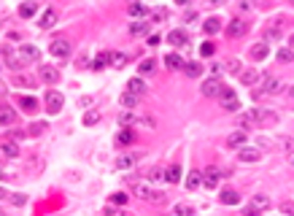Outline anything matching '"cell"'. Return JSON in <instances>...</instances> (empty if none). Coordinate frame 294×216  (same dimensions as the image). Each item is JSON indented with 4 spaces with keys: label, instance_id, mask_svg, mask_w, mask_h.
Instances as JSON below:
<instances>
[{
    "label": "cell",
    "instance_id": "obj_1",
    "mask_svg": "<svg viewBox=\"0 0 294 216\" xmlns=\"http://www.w3.org/2000/svg\"><path fill=\"white\" fill-rule=\"evenodd\" d=\"M286 30H292V19L286 14H278L264 25V41H281L286 36Z\"/></svg>",
    "mask_w": 294,
    "mask_h": 216
},
{
    "label": "cell",
    "instance_id": "obj_2",
    "mask_svg": "<svg viewBox=\"0 0 294 216\" xmlns=\"http://www.w3.org/2000/svg\"><path fill=\"white\" fill-rule=\"evenodd\" d=\"M254 98H262V95H278V92H286V84L278 81L275 76H264V78H257L254 84Z\"/></svg>",
    "mask_w": 294,
    "mask_h": 216
},
{
    "label": "cell",
    "instance_id": "obj_3",
    "mask_svg": "<svg viewBox=\"0 0 294 216\" xmlns=\"http://www.w3.org/2000/svg\"><path fill=\"white\" fill-rule=\"evenodd\" d=\"M132 195L141 197V200H148V203H159V206L168 200L162 189H151V186L143 184V181H135V184H132Z\"/></svg>",
    "mask_w": 294,
    "mask_h": 216
},
{
    "label": "cell",
    "instance_id": "obj_4",
    "mask_svg": "<svg viewBox=\"0 0 294 216\" xmlns=\"http://www.w3.org/2000/svg\"><path fill=\"white\" fill-rule=\"evenodd\" d=\"M251 116H254V127L262 130H270L278 124V113L270 111V108H251Z\"/></svg>",
    "mask_w": 294,
    "mask_h": 216
},
{
    "label": "cell",
    "instance_id": "obj_5",
    "mask_svg": "<svg viewBox=\"0 0 294 216\" xmlns=\"http://www.w3.org/2000/svg\"><path fill=\"white\" fill-rule=\"evenodd\" d=\"M221 30H224V36H227L229 41H238V38H243L246 33H249V22H246L243 16H235V19H229Z\"/></svg>",
    "mask_w": 294,
    "mask_h": 216
},
{
    "label": "cell",
    "instance_id": "obj_6",
    "mask_svg": "<svg viewBox=\"0 0 294 216\" xmlns=\"http://www.w3.org/2000/svg\"><path fill=\"white\" fill-rule=\"evenodd\" d=\"M216 98H219V103H221V108H224L227 113H235V111L240 108L238 95H235L232 89L227 87V84H221V89H219V95H216Z\"/></svg>",
    "mask_w": 294,
    "mask_h": 216
},
{
    "label": "cell",
    "instance_id": "obj_7",
    "mask_svg": "<svg viewBox=\"0 0 294 216\" xmlns=\"http://www.w3.org/2000/svg\"><path fill=\"white\" fill-rule=\"evenodd\" d=\"M138 138L135 127L132 124H122V130H116V138H113V144H116V149H127V146H132Z\"/></svg>",
    "mask_w": 294,
    "mask_h": 216
},
{
    "label": "cell",
    "instance_id": "obj_8",
    "mask_svg": "<svg viewBox=\"0 0 294 216\" xmlns=\"http://www.w3.org/2000/svg\"><path fill=\"white\" fill-rule=\"evenodd\" d=\"M43 106L51 116H57V113L62 111V106H65V98H62V92H57V89H49L46 98H43Z\"/></svg>",
    "mask_w": 294,
    "mask_h": 216
},
{
    "label": "cell",
    "instance_id": "obj_9",
    "mask_svg": "<svg viewBox=\"0 0 294 216\" xmlns=\"http://www.w3.org/2000/svg\"><path fill=\"white\" fill-rule=\"evenodd\" d=\"M221 176H224V170H219V168H205L203 173H200V179H203V186L205 189H216L219 184H221Z\"/></svg>",
    "mask_w": 294,
    "mask_h": 216
},
{
    "label": "cell",
    "instance_id": "obj_10",
    "mask_svg": "<svg viewBox=\"0 0 294 216\" xmlns=\"http://www.w3.org/2000/svg\"><path fill=\"white\" fill-rule=\"evenodd\" d=\"M49 54L57 57V60H65V57L71 54V41H68V38H54V41L49 43Z\"/></svg>",
    "mask_w": 294,
    "mask_h": 216
},
{
    "label": "cell",
    "instance_id": "obj_11",
    "mask_svg": "<svg viewBox=\"0 0 294 216\" xmlns=\"http://www.w3.org/2000/svg\"><path fill=\"white\" fill-rule=\"evenodd\" d=\"M38 78H41L43 84H49V87H54L62 78V73H60V68H54V65H41L38 68Z\"/></svg>",
    "mask_w": 294,
    "mask_h": 216
},
{
    "label": "cell",
    "instance_id": "obj_12",
    "mask_svg": "<svg viewBox=\"0 0 294 216\" xmlns=\"http://www.w3.org/2000/svg\"><path fill=\"white\" fill-rule=\"evenodd\" d=\"M249 141V130H235L232 135H227V141H224V149H240V146Z\"/></svg>",
    "mask_w": 294,
    "mask_h": 216
},
{
    "label": "cell",
    "instance_id": "obj_13",
    "mask_svg": "<svg viewBox=\"0 0 294 216\" xmlns=\"http://www.w3.org/2000/svg\"><path fill=\"white\" fill-rule=\"evenodd\" d=\"M16 108H11L8 103H0V127H14L16 124Z\"/></svg>",
    "mask_w": 294,
    "mask_h": 216
},
{
    "label": "cell",
    "instance_id": "obj_14",
    "mask_svg": "<svg viewBox=\"0 0 294 216\" xmlns=\"http://www.w3.org/2000/svg\"><path fill=\"white\" fill-rule=\"evenodd\" d=\"M16 106H19L25 113H30V116L41 111V103H38L36 98H27V95H16Z\"/></svg>",
    "mask_w": 294,
    "mask_h": 216
},
{
    "label": "cell",
    "instance_id": "obj_15",
    "mask_svg": "<svg viewBox=\"0 0 294 216\" xmlns=\"http://www.w3.org/2000/svg\"><path fill=\"white\" fill-rule=\"evenodd\" d=\"M249 57L254 62H262V60H267L270 57V43L267 41H259V43H254V46L249 49Z\"/></svg>",
    "mask_w": 294,
    "mask_h": 216
},
{
    "label": "cell",
    "instance_id": "obj_16",
    "mask_svg": "<svg viewBox=\"0 0 294 216\" xmlns=\"http://www.w3.org/2000/svg\"><path fill=\"white\" fill-rule=\"evenodd\" d=\"M135 162H138L135 151H122V154H119L116 160H113V170H130Z\"/></svg>",
    "mask_w": 294,
    "mask_h": 216
},
{
    "label": "cell",
    "instance_id": "obj_17",
    "mask_svg": "<svg viewBox=\"0 0 294 216\" xmlns=\"http://www.w3.org/2000/svg\"><path fill=\"white\" fill-rule=\"evenodd\" d=\"M221 78H216V76H213V78H205V81H203V87H200V92H203V98H216V95H219V89H221Z\"/></svg>",
    "mask_w": 294,
    "mask_h": 216
},
{
    "label": "cell",
    "instance_id": "obj_18",
    "mask_svg": "<svg viewBox=\"0 0 294 216\" xmlns=\"http://www.w3.org/2000/svg\"><path fill=\"white\" fill-rule=\"evenodd\" d=\"M238 160L240 162H259V160H262V151L243 144V146H240V151H238Z\"/></svg>",
    "mask_w": 294,
    "mask_h": 216
},
{
    "label": "cell",
    "instance_id": "obj_19",
    "mask_svg": "<svg viewBox=\"0 0 294 216\" xmlns=\"http://www.w3.org/2000/svg\"><path fill=\"white\" fill-rule=\"evenodd\" d=\"M127 92L135 95V98H143V95H146V81H143L141 76H132L130 81H127Z\"/></svg>",
    "mask_w": 294,
    "mask_h": 216
},
{
    "label": "cell",
    "instance_id": "obj_20",
    "mask_svg": "<svg viewBox=\"0 0 294 216\" xmlns=\"http://www.w3.org/2000/svg\"><path fill=\"white\" fill-rule=\"evenodd\" d=\"M168 43H170V46H176V49H184V46L189 43L186 30H170V33H168Z\"/></svg>",
    "mask_w": 294,
    "mask_h": 216
},
{
    "label": "cell",
    "instance_id": "obj_21",
    "mask_svg": "<svg viewBox=\"0 0 294 216\" xmlns=\"http://www.w3.org/2000/svg\"><path fill=\"white\" fill-rule=\"evenodd\" d=\"M238 78H240V84H243V87H254V84H257V78H259V73H257V68H240Z\"/></svg>",
    "mask_w": 294,
    "mask_h": 216
},
{
    "label": "cell",
    "instance_id": "obj_22",
    "mask_svg": "<svg viewBox=\"0 0 294 216\" xmlns=\"http://www.w3.org/2000/svg\"><path fill=\"white\" fill-rule=\"evenodd\" d=\"M0 151H3L8 160H16V157H19V144H16L14 138H3V144H0Z\"/></svg>",
    "mask_w": 294,
    "mask_h": 216
},
{
    "label": "cell",
    "instance_id": "obj_23",
    "mask_svg": "<svg viewBox=\"0 0 294 216\" xmlns=\"http://www.w3.org/2000/svg\"><path fill=\"white\" fill-rule=\"evenodd\" d=\"M219 203H224V206H238L240 203V192L238 189H221V195H219Z\"/></svg>",
    "mask_w": 294,
    "mask_h": 216
},
{
    "label": "cell",
    "instance_id": "obj_24",
    "mask_svg": "<svg viewBox=\"0 0 294 216\" xmlns=\"http://www.w3.org/2000/svg\"><path fill=\"white\" fill-rule=\"evenodd\" d=\"M162 179L168 181V184H178V181H181V165L173 162L170 168H165L162 170Z\"/></svg>",
    "mask_w": 294,
    "mask_h": 216
},
{
    "label": "cell",
    "instance_id": "obj_25",
    "mask_svg": "<svg viewBox=\"0 0 294 216\" xmlns=\"http://www.w3.org/2000/svg\"><path fill=\"white\" fill-rule=\"evenodd\" d=\"M57 8H46L43 11V16H41V22H38V25H41V30H51V27L57 25Z\"/></svg>",
    "mask_w": 294,
    "mask_h": 216
},
{
    "label": "cell",
    "instance_id": "obj_26",
    "mask_svg": "<svg viewBox=\"0 0 294 216\" xmlns=\"http://www.w3.org/2000/svg\"><path fill=\"white\" fill-rule=\"evenodd\" d=\"M267 208H270V197L264 195V192H257V195H254V200H251L249 211H267Z\"/></svg>",
    "mask_w": 294,
    "mask_h": 216
},
{
    "label": "cell",
    "instance_id": "obj_27",
    "mask_svg": "<svg viewBox=\"0 0 294 216\" xmlns=\"http://www.w3.org/2000/svg\"><path fill=\"white\" fill-rule=\"evenodd\" d=\"M221 27L224 25H221V19H219V16H208V19L203 22V33H205V36H216Z\"/></svg>",
    "mask_w": 294,
    "mask_h": 216
},
{
    "label": "cell",
    "instance_id": "obj_28",
    "mask_svg": "<svg viewBox=\"0 0 294 216\" xmlns=\"http://www.w3.org/2000/svg\"><path fill=\"white\" fill-rule=\"evenodd\" d=\"M165 65H168V71H181V68H184V57L178 52H168V54H165Z\"/></svg>",
    "mask_w": 294,
    "mask_h": 216
},
{
    "label": "cell",
    "instance_id": "obj_29",
    "mask_svg": "<svg viewBox=\"0 0 294 216\" xmlns=\"http://www.w3.org/2000/svg\"><path fill=\"white\" fill-rule=\"evenodd\" d=\"M138 100H141V98H135V95H130V92L124 89L122 98H119V106H122L124 111H135V108H138Z\"/></svg>",
    "mask_w": 294,
    "mask_h": 216
},
{
    "label": "cell",
    "instance_id": "obj_30",
    "mask_svg": "<svg viewBox=\"0 0 294 216\" xmlns=\"http://www.w3.org/2000/svg\"><path fill=\"white\" fill-rule=\"evenodd\" d=\"M36 14H38V3H36V0H27V3L19 5V16H22V19H30V16H36Z\"/></svg>",
    "mask_w": 294,
    "mask_h": 216
},
{
    "label": "cell",
    "instance_id": "obj_31",
    "mask_svg": "<svg viewBox=\"0 0 294 216\" xmlns=\"http://www.w3.org/2000/svg\"><path fill=\"white\" fill-rule=\"evenodd\" d=\"M127 14H130L132 19H141V16H146V14H148V8H146L143 3H135V0H132V3L127 5Z\"/></svg>",
    "mask_w": 294,
    "mask_h": 216
},
{
    "label": "cell",
    "instance_id": "obj_32",
    "mask_svg": "<svg viewBox=\"0 0 294 216\" xmlns=\"http://www.w3.org/2000/svg\"><path fill=\"white\" fill-rule=\"evenodd\" d=\"M157 71V60H151V57H146V60H141V65H138V76H148V73Z\"/></svg>",
    "mask_w": 294,
    "mask_h": 216
},
{
    "label": "cell",
    "instance_id": "obj_33",
    "mask_svg": "<svg viewBox=\"0 0 294 216\" xmlns=\"http://www.w3.org/2000/svg\"><path fill=\"white\" fill-rule=\"evenodd\" d=\"M181 71L186 73L189 78H197L200 73H203V65H200V62H186V60H184V68H181Z\"/></svg>",
    "mask_w": 294,
    "mask_h": 216
},
{
    "label": "cell",
    "instance_id": "obj_34",
    "mask_svg": "<svg viewBox=\"0 0 294 216\" xmlns=\"http://www.w3.org/2000/svg\"><path fill=\"white\" fill-rule=\"evenodd\" d=\"M124 62H127V57L122 52H111V54H108V65L116 68V71H119V68H124Z\"/></svg>",
    "mask_w": 294,
    "mask_h": 216
},
{
    "label": "cell",
    "instance_id": "obj_35",
    "mask_svg": "<svg viewBox=\"0 0 294 216\" xmlns=\"http://www.w3.org/2000/svg\"><path fill=\"white\" fill-rule=\"evenodd\" d=\"M19 54H22V60H38V49L33 43H22Z\"/></svg>",
    "mask_w": 294,
    "mask_h": 216
},
{
    "label": "cell",
    "instance_id": "obj_36",
    "mask_svg": "<svg viewBox=\"0 0 294 216\" xmlns=\"http://www.w3.org/2000/svg\"><path fill=\"white\" fill-rule=\"evenodd\" d=\"M200 186H203V179H200V170H192V173H189V179H186V189H200Z\"/></svg>",
    "mask_w": 294,
    "mask_h": 216
},
{
    "label": "cell",
    "instance_id": "obj_37",
    "mask_svg": "<svg viewBox=\"0 0 294 216\" xmlns=\"http://www.w3.org/2000/svg\"><path fill=\"white\" fill-rule=\"evenodd\" d=\"M14 84H16V87H36V78H33V76H25V73H16V76H14Z\"/></svg>",
    "mask_w": 294,
    "mask_h": 216
},
{
    "label": "cell",
    "instance_id": "obj_38",
    "mask_svg": "<svg viewBox=\"0 0 294 216\" xmlns=\"http://www.w3.org/2000/svg\"><path fill=\"white\" fill-rule=\"evenodd\" d=\"M130 33H132V36H146V33H148V22H132Z\"/></svg>",
    "mask_w": 294,
    "mask_h": 216
},
{
    "label": "cell",
    "instance_id": "obj_39",
    "mask_svg": "<svg viewBox=\"0 0 294 216\" xmlns=\"http://www.w3.org/2000/svg\"><path fill=\"white\" fill-rule=\"evenodd\" d=\"M224 71H227V73H235V76H238L240 60H235V57H227V60H224Z\"/></svg>",
    "mask_w": 294,
    "mask_h": 216
},
{
    "label": "cell",
    "instance_id": "obj_40",
    "mask_svg": "<svg viewBox=\"0 0 294 216\" xmlns=\"http://www.w3.org/2000/svg\"><path fill=\"white\" fill-rule=\"evenodd\" d=\"M43 130H46V124H43V122H36V124H30V127H27L25 135H30V138H38V135H43Z\"/></svg>",
    "mask_w": 294,
    "mask_h": 216
},
{
    "label": "cell",
    "instance_id": "obj_41",
    "mask_svg": "<svg viewBox=\"0 0 294 216\" xmlns=\"http://www.w3.org/2000/svg\"><path fill=\"white\" fill-rule=\"evenodd\" d=\"M238 124H240L243 130H254V116H251V111H249V113H240V116H238Z\"/></svg>",
    "mask_w": 294,
    "mask_h": 216
},
{
    "label": "cell",
    "instance_id": "obj_42",
    "mask_svg": "<svg viewBox=\"0 0 294 216\" xmlns=\"http://www.w3.org/2000/svg\"><path fill=\"white\" fill-rule=\"evenodd\" d=\"M100 122V111H86L84 113V124L86 127H92V124H97Z\"/></svg>",
    "mask_w": 294,
    "mask_h": 216
},
{
    "label": "cell",
    "instance_id": "obj_43",
    "mask_svg": "<svg viewBox=\"0 0 294 216\" xmlns=\"http://www.w3.org/2000/svg\"><path fill=\"white\" fill-rule=\"evenodd\" d=\"M148 14H151L154 22H165V19H168V8H154V11H148Z\"/></svg>",
    "mask_w": 294,
    "mask_h": 216
},
{
    "label": "cell",
    "instance_id": "obj_44",
    "mask_svg": "<svg viewBox=\"0 0 294 216\" xmlns=\"http://www.w3.org/2000/svg\"><path fill=\"white\" fill-rule=\"evenodd\" d=\"M173 211L181 216V214H194V208L189 206V203H176V206H173Z\"/></svg>",
    "mask_w": 294,
    "mask_h": 216
},
{
    "label": "cell",
    "instance_id": "obj_45",
    "mask_svg": "<svg viewBox=\"0 0 294 216\" xmlns=\"http://www.w3.org/2000/svg\"><path fill=\"white\" fill-rule=\"evenodd\" d=\"M8 68H11L14 73H19L22 68H25V60H14V57H11V60H8Z\"/></svg>",
    "mask_w": 294,
    "mask_h": 216
},
{
    "label": "cell",
    "instance_id": "obj_46",
    "mask_svg": "<svg viewBox=\"0 0 294 216\" xmlns=\"http://www.w3.org/2000/svg\"><path fill=\"white\" fill-rule=\"evenodd\" d=\"M111 203H113V206H124L127 195H124V192H116V195H111Z\"/></svg>",
    "mask_w": 294,
    "mask_h": 216
},
{
    "label": "cell",
    "instance_id": "obj_47",
    "mask_svg": "<svg viewBox=\"0 0 294 216\" xmlns=\"http://www.w3.org/2000/svg\"><path fill=\"white\" fill-rule=\"evenodd\" d=\"M162 170H165V168H159V165H154V168L148 170V179H154V181H157V179H162Z\"/></svg>",
    "mask_w": 294,
    "mask_h": 216
},
{
    "label": "cell",
    "instance_id": "obj_48",
    "mask_svg": "<svg viewBox=\"0 0 294 216\" xmlns=\"http://www.w3.org/2000/svg\"><path fill=\"white\" fill-rule=\"evenodd\" d=\"M5 138H14V141H19V138H25V133H22L19 127H14V130H11L8 135H5Z\"/></svg>",
    "mask_w": 294,
    "mask_h": 216
},
{
    "label": "cell",
    "instance_id": "obj_49",
    "mask_svg": "<svg viewBox=\"0 0 294 216\" xmlns=\"http://www.w3.org/2000/svg\"><path fill=\"white\" fill-rule=\"evenodd\" d=\"M238 11H240V14H243V11H251V3H249V0H240V3H238Z\"/></svg>",
    "mask_w": 294,
    "mask_h": 216
},
{
    "label": "cell",
    "instance_id": "obj_50",
    "mask_svg": "<svg viewBox=\"0 0 294 216\" xmlns=\"http://www.w3.org/2000/svg\"><path fill=\"white\" fill-rule=\"evenodd\" d=\"M221 3H224V0H205V8H219Z\"/></svg>",
    "mask_w": 294,
    "mask_h": 216
},
{
    "label": "cell",
    "instance_id": "obj_51",
    "mask_svg": "<svg viewBox=\"0 0 294 216\" xmlns=\"http://www.w3.org/2000/svg\"><path fill=\"white\" fill-rule=\"evenodd\" d=\"M148 46H159V36H151V38H148Z\"/></svg>",
    "mask_w": 294,
    "mask_h": 216
},
{
    "label": "cell",
    "instance_id": "obj_52",
    "mask_svg": "<svg viewBox=\"0 0 294 216\" xmlns=\"http://www.w3.org/2000/svg\"><path fill=\"white\" fill-rule=\"evenodd\" d=\"M203 54H213V43H205V46H203Z\"/></svg>",
    "mask_w": 294,
    "mask_h": 216
},
{
    "label": "cell",
    "instance_id": "obj_53",
    "mask_svg": "<svg viewBox=\"0 0 294 216\" xmlns=\"http://www.w3.org/2000/svg\"><path fill=\"white\" fill-rule=\"evenodd\" d=\"M176 5H178V8H186V5H189V0H176Z\"/></svg>",
    "mask_w": 294,
    "mask_h": 216
},
{
    "label": "cell",
    "instance_id": "obj_54",
    "mask_svg": "<svg viewBox=\"0 0 294 216\" xmlns=\"http://www.w3.org/2000/svg\"><path fill=\"white\" fill-rule=\"evenodd\" d=\"M3 95H5V87H3V84H0V98H3Z\"/></svg>",
    "mask_w": 294,
    "mask_h": 216
},
{
    "label": "cell",
    "instance_id": "obj_55",
    "mask_svg": "<svg viewBox=\"0 0 294 216\" xmlns=\"http://www.w3.org/2000/svg\"><path fill=\"white\" fill-rule=\"evenodd\" d=\"M5 179V173H3V168H0V181H3Z\"/></svg>",
    "mask_w": 294,
    "mask_h": 216
},
{
    "label": "cell",
    "instance_id": "obj_56",
    "mask_svg": "<svg viewBox=\"0 0 294 216\" xmlns=\"http://www.w3.org/2000/svg\"><path fill=\"white\" fill-rule=\"evenodd\" d=\"M3 197H8V195H5V192H3V189H0V200H3Z\"/></svg>",
    "mask_w": 294,
    "mask_h": 216
},
{
    "label": "cell",
    "instance_id": "obj_57",
    "mask_svg": "<svg viewBox=\"0 0 294 216\" xmlns=\"http://www.w3.org/2000/svg\"><path fill=\"white\" fill-rule=\"evenodd\" d=\"M0 71H3V65H0Z\"/></svg>",
    "mask_w": 294,
    "mask_h": 216
},
{
    "label": "cell",
    "instance_id": "obj_58",
    "mask_svg": "<svg viewBox=\"0 0 294 216\" xmlns=\"http://www.w3.org/2000/svg\"><path fill=\"white\" fill-rule=\"evenodd\" d=\"M0 211H3V208H0Z\"/></svg>",
    "mask_w": 294,
    "mask_h": 216
},
{
    "label": "cell",
    "instance_id": "obj_59",
    "mask_svg": "<svg viewBox=\"0 0 294 216\" xmlns=\"http://www.w3.org/2000/svg\"><path fill=\"white\" fill-rule=\"evenodd\" d=\"M267 3H270V0H267Z\"/></svg>",
    "mask_w": 294,
    "mask_h": 216
}]
</instances>
